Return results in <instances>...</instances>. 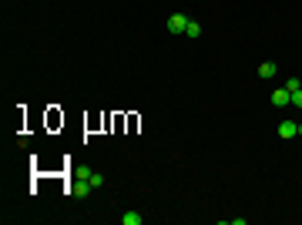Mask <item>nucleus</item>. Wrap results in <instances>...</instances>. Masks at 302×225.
<instances>
[{"label": "nucleus", "mask_w": 302, "mask_h": 225, "mask_svg": "<svg viewBox=\"0 0 302 225\" xmlns=\"http://www.w3.org/2000/svg\"><path fill=\"white\" fill-rule=\"evenodd\" d=\"M272 104H275V108H289V104H292V91H289V88H275V91H272Z\"/></svg>", "instance_id": "3"}, {"label": "nucleus", "mask_w": 302, "mask_h": 225, "mask_svg": "<svg viewBox=\"0 0 302 225\" xmlns=\"http://www.w3.org/2000/svg\"><path fill=\"white\" fill-rule=\"evenodd\" d=\"M88 182H91V188H101L104 185V175L101 171H88Z\"/></svg>", "instance_id": "7"}, {"label": "nucleus", "mask_w": 302, "mask_h": 225, "mask_svg": "<svg viewBox=\"0 0 302 225\" xmlns=\"http://www.w3.org/2000/svg\"><path fill=\"white\" fill-rule=\"evenodd\" d=\"M121 225H141V212H124V215H121Z\"/></svg>", "instance_id": "5"}, {"label": "nucleus", "mask_w": 302, "mask_h": 225, "mask_svg": "<svg viewBox=\"0 0 302 225\" xmlns=\"http://www.w3.org/2000/svg\"><path fill=\"white\" fill-rule=\"evenodd\" d=\"M185 27H188V17H185V14H171L168 17V34H185Z\"/></svg>", "instance_id": "2"}, {"label": "nucleus", "mask_w": 302, "mask_h": 225, "mask_svg": "<svg viewBox=\"0 0 302 225\" xmlns=\"http://www.w3.org/2000/svg\"><path fill=\"white\" fill-rule=\"evenodd\" d=\"M185 34H188L191 40H198V37H202V24H198V20H188V27H185Z\"/></svg>", "instance_id": "4"}, {"label": "nucleus", "mask_w": 302, "mask_h": 225, "mask_svg": "<svg viewBox=\"0 0 302 225\" xmlns=\"http://www.w3.org/2000/svg\"><path fill=\"white\" fill-rule=\"evenodd\" d=\"M275 134H279L282 141H289V138H296V134H299V125L285 118V121H279V128H275Z\"/></svg>", "instance_id": "1"}, {"label": "nucleus", "mask_w": 302, "mask_h": 225, "mask_svg": "<svg viewBox=\"0 0 302 225\" xmlns=\"http://www.w3.org/2000/svg\"><path fill=\"white\" fill-rule=\"evenodd\" d=\"M292 104H296V108H302V88H299V91H292Z\"/></svg>", "instance_id": "8"}, {"label": "nucleus", "mask_w": 302, "mask_h": 225, "mask_svg": "<svg viewBox=\"0 0 302 225\" xmlns=\"http://www.w3.org/2000/svg\"><path fill=\"white\" fill-rule=\"evenodd\" d=\"M259 77H275V64H272V61L259 64Z\"/></svg>", "instance_id": "6"}, {"label": "nucleus", "mask_w": 302, "mask_h": 225, "mask_svg": "<svg viewBox=\"0 0 302 225\" xmlns=\"http://www.w3.org/2000/svg\"><path fill=\"white\" fill-rule=\"evenodd\" d=\"M299 134H302V125H299Z\"/></svg>", "instance_id": "9"}]
</instances>
